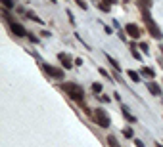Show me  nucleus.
Listing matches in <instances>:
<instances>
[{
  "label": "nucleus",
  "instance_id": "obj_1",
  "mask_svg": "<svg viewBox=\"0 0 163 147\" xmlns=\"http://www.w3.org/2000/svg\"><path fill=\"white\" fill-rule=\"evenodd\" d=\"M62 88L73 97V99H77V101L83 99V88H81V86H77V84H71V82H65V84H62Z\"/></svg>",
  "mask_w": 163,
  "mask_h": 147
},
{
  "label": "nucleus",
  "instance_id": "obj_2",
  "mask_svg": "<svg viewBox=\"0 0 163 147\" xmlns=\"http://www.w3.org/2000/svg\"><path fill=\"white\" fill-rule=\"evenodd\" d=\"M142 15H144V23H146V27H148V31L152 32V36H154V38H161V31L157 29V25L152 21V17H150L148 10H142Z\"/></svg>",
  "mask_w": 163,
  "mask_h": 147
},
{
  "label": "nucleus",
  "instance_id": "obj_3",
  "mask_svg": "<svg viewBox=\"0 0 163 147\" xmlns=\"http://www.w3.org/2000/svg\"><path fill=\"white\" fill-rule=\"evenodd\" d=\"M94 118L98 120V124L104 126V128H108V126H109V118L106 117V113L102 111V109H96V111H94Z\"/></svg>",
  "mask_w": 163,
  "mask_h": 147
},
{
  "label": "nucleus",
  "instance_id": "obj_4",
  "mask_svg": "<svg viewBox=\"0 0 163 147\" xmlns=\"http://www.w3.org/2000/svg\"><path fill=\"white\" fill-rule=\"evenodd\" d=\"M44 71H46L50 76H54V79H62V76H63V71H62V69L52 67V65H44Z\"/></svg>",
  "mask_w": 163,
  "mask_h": 147
},
{
  "label": "nucleus",
  "instance_id": "obj_5",
  "mask_svg": "<svg viewBox=\"0 0 163 147\" xmlns=\"http://www.w3.org/2000/svg\"><path fill=\"white\" fill-rule=\"evenodd\" d=\"M125 32H127L130 38H138V36H140V29H138V25H134V23H129V25L125 27Z\"/></svg>",
  "mask_w": 163,
  "mask_h": 147
},
{
  "label": "nucleus",
  "instance_id": "obj_6",
  "mask_svg": "<svg viewBox=\"0 0 163 147\" xmlns=\"http://www.w3.org/2000/svg\"><path fill=\"white\" fill-rule=\"evenodd\" d=\"M10 27H12V32H14L15 36H27V31L23 29V25H19V23H14V21H10Z\"/></svg>",
  "mask_w": 163,
  "mask_h": 147
},
{
  "label": "nucleus",
  "instance_id": "obj_7",
  "mask_svg": "<svg viewBox=\"0 0 163 147\" xmlns=\"http://www.w3.org/2000/svg\"><path fill=\"white\" fill-rule=\"evenodd\" d=\"M58 59L62 61V65L65 69H71L73 67V61H71V58H69L67 54H58Z\"/></svg>",
  "mask_w": 163,
  "mask_h": 147
},
{
  "label": "nucleus",
  "instance_id": "obj_8",
  "mask_svg": "<svg viewBox=\"0 0 163 147\" xmlns=\"http://www.w3.org/2000/svg\"><path fill=\"white\" fill-rule=\"evenodd\" d=\"M148 90H150L152 94H156V96H159V94H161V88L157 86L156 82H150V84H148Z\"/></svg>",
  "mask_w": 163,
  "mask_h": 147
},
{
  "label": "nucleus",
  "instance_id": "obj_9",
  "mask_svg": "<svg viewBox=\"0 0 163 147\" xmlns=\"http://www.w3.org/2000/svg\"><path fill=\"white\" fill-rule=\"evenodd\" d=\"M127 75L130 76V80H134V82H138V80H140V75H138L136 71H129Z\"/></svg>",
  "mask_w": 163,
  "mask_h": 147
},
{
  "label": "nucleus",
  "instance_id": "obj_10",
  "mask_svg": "<svg viewBox=\"0 0 163 147\" xmlns=\"http://www.w3.org/2000/svg\"><path fill=\"white\" fill-rule=\"evenodd\" d=\"M142 75H146V76H150V79H154V71H152V69H148V67L142 69Z\"/></svg>",
  "mask_w": 163,
  "mask_h": 147
},
{
  "label": "nucleus",
  "instance_id": "obj_11",
  "mask_svg": "<svg viewBox=\"0 0 163 147\" xmlns=\"http://www.w3.org/2000/svg\"><path fill=\"white\" fill-rule=\"evenodd\" d=\"M106 58H108V61H109V63H111V65H113V67H115V69H121V67H119V63H117V61L113 59L111 55H108V54H106Z\"/></svg>",
  "mask_w": 163,
  "mask_h": 147
},
{
  "label": "nucleus",
  "instance_id": "obj_12",
  "mask_svg": "<svg viewBox=\"0 0 163 147\" xmlns=\"http://www.w3.org/2000/svg\"><path fill=\"white\" fill-rule=\"evenodd\" d=\"M150 2H152V0H138V4H140V6H142V10H148Z\"/></svg>",
  "mask_w": 163,
  "mask_h": 147
},
{
  "label": "nucleus",
  "instance_id": "obj_13",
  "mask_svg": "<svg viewBox=\"0 0 163 147\" xmlns=\"http://www.w3.org/2000/svg\"><path fill=\"white\" fill-rule=\"evenodd\" d=\"M108 141H109V145H111V147H121L119 143H117V140H115L113 136H109V138H108Z\"/></svg>",
  "mask_w": 163,
  "mask_h": 147
},
{
  "label": "nucleus",
  "instance_id": "obj_14",
  "mask_svg": "<svg viewBox=\"0 0 163 147\" xmlns=\"http://www.w3.org/2000/svg\"><path fill=\"white\" fill-rule=\"evenodd\" d=\"M123 115H125V118H127V120H130V122H134V117L130 115V113H129V111H127V109H125V107H123Z\"/></svg>",
  "mask_w": 163,
  "mask_h": 147
},
{
  "label": "nucleus",
  "instance_id": "obj_15",
  "mask_svg": "<svg viewBox=\"0 0 163 147\" xmlns=\"http://www.w3.org/2000/svg\"><path fill=\"white\" fill-rule=\"evenodd\" d=\"M2 4H4V8H6V10L14 8V2H12V0H2Z\"/></svg>",
  "mask_w": 163,
  "mask_h": 147
},
{
  "label": "nucleus",
  "instance_id": "obj_16",
  "mask_svg": "<svg viewBox=\"0 0 163 147\" xmlns=\"http://www.w3.org/2000/svg\"><path fill=\"white\" fill-rule=\"evenodd\" d=\"M92 90L100 94V92H102V84H100V82H94V84H92Z\"/></svg>",
  "mask_w": 163,
  "mask_h": 147
},
{
  "label": "nucleus",
  "instance_id": "obj_17",
  "mask_svg": "<svg viewBox=\"0 0 163 147\" xmlns=\"http://www.w3.org/2000/svg\"><path fill=\"white\" fill-rule=\"evenodd\" d=\"M123 134H125L127 138H132V130H130V128H125V130H123Z\"/></svg>",
  "mask_w": 163,
  "mask_h": 147
},
{
  "label": "nucleus",
  "instance_id": "obj_18",
  "mask_svg": "<svg viewBox=\"0 0 163 147\" xmlns=\"http://www.w3.org/2000/svg\"><path fill=\"white\" fill-rule=\"evenodd\" d=\"M77 4H79L83 10H87V4H84V0H77Z\"/></svg>",
  "mask_w": 163,
  "mask_h": 147
},
{
  "label": "nucleus",
  "instance_id": "obj_19",
  "mask_svg": "<svg viewBox=\"0 0 163 147\" xmlns=\"http://www.w3.org/2000/svg\"><path fill=\"white\" fill-rule=\"evenodd\" d=\"M134 143H136V147H144V143H142V141H138V140L134 141Z\"/></svg>",
  "mask_w": 163,
  "mask_h": 147
},
{
  "label": "nucleus",
  "instance_id": "obj_20",
  "mask_svg": "<svg viewBox=\"0 0 163 147\" xmlns=\"http://www.w3.org/2000/svg\"><path fill=\"white\" fill-rule=\"evenodd\" d=\"M106 2H108V0H106ZM109 2H111V4H115V2H117V0H109Z\"/></svg>",
  "mask_w": 163,
  "mask_h": 147
},
{
  "label": "nucleus",
  "instance_id": "obj_21",
  "mask_svg": "<svg viewBox=\"0 0 163 147\" xmlns=\"http://www.w3.org/2000/svg\"><path fill=\"white\" fill-rule=\"evenodd\" d=\"M157 147H161V145H159V143H157Z\"/></svg>",
  "mask_w": 163,
  "mask_h": 147
},
{
  "label": "nucleus",
  "instance_id": "obj_22",
  "mask_svg": "<svg viewBox=\"0 0 163 147\" xmlns=\"http://www.w3.org/2000/svg\"><path fill=\"white\" fill-rule=\"evenodd\" d=\"M161 52H163V46H161Z\"/></svg>",
  "mask_w": 163,
  "mask_h": 147
}]
</instances>
